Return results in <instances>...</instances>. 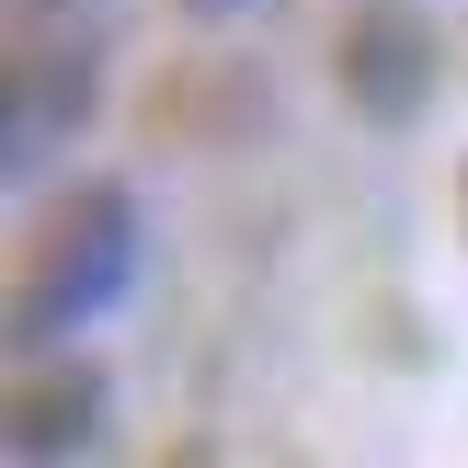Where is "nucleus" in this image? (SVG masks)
<instances>
[{
    "label": "nucleus",
    "instance_id": "f257e3e1",
    "mask_svg": "<svg viewBox=\"0 0 468 468\" xmlns=\"http://www.w3.org/2000/svg\"><path fill=\"white\" fill-rule=\"evenodd\" d=\"M137 251H149V206H137L126 183H80V195H58L35 263H23V297H12L23 366H35V355H69V343L137 286Z\"/></svg>",
    "mask_w": 468,
    "mask_h": 468
},
{
    "label": "nucleus",
    "instance_id": "f03ea898",
    "mask_svg": "<svg viewBox=\"0 0 468 468\" xmlns=\"http://www.w3.org/2000/svg\"><path fill=\"white\" fill-rule=\"evenodd\" d=\"M80 114H91V46L69 35L58 58L23 46V69H12V183H35L46 160L80 137Z\"/></svg>",
    "mask_w": 468,
    "mask_h": 468
},
{
    "label": "nucleus",
    "instance_id": "7ed1b4c3",
    "mask_svg": "<svg viewBox=\"0 0 468 468\" xmlns=\"http://www.w3.org/2000/svg\"><path fill=\"white\" fill-rule=\"evenodd\" d=\"M91 423H103V378H91L80 355H35L12 388V457L46 468V457H80Z\"/></svg>",
    "mask_w": 468,
    "mask_h": 468
},
{
    "label": "nucleus",
    "instance_id": "20e7f679",
    "mask_svg": "<svg viewBox=\"0 0 468 468\" xmlns=\"http://www.w3.org/2000/svg\"><path fill=\"white\" fill-rule=\"evenodd\" d=\"M195 23H240V12H263V0H183Z\"/></svg>",
    "mask_w": 468,
    "mask_h": 468
}]
</instances>
